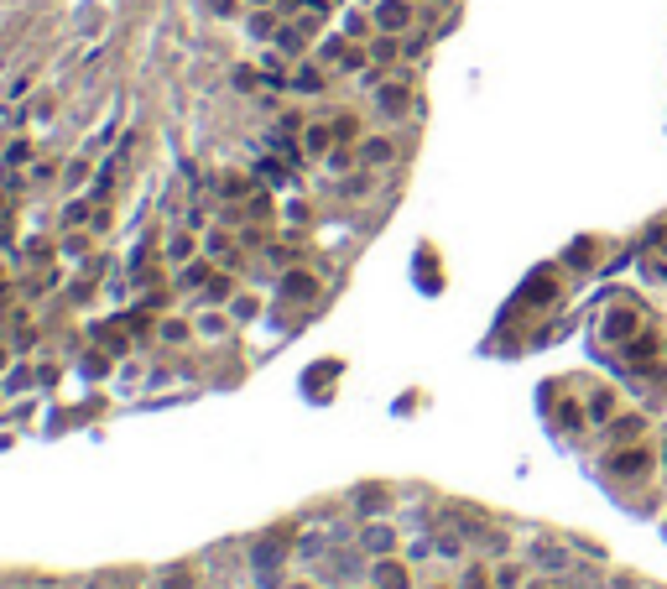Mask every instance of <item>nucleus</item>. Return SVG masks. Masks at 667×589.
Masks as SVG:
<instances>
[{
  "label": "nucleus",
  "mask_w": 667,
  "mask_h": 589,
  "mask_svg": "<svg viewBox=\"0 0 667 589\" xmlns=\"http://www.w3.org/2000/svg\"><path fill=\"white\" fill-rule=\"evenodd\" d=\"M375 574H381V584H386V589H407V579H401V568H397V563H381Z\"/></svg>",
  "instance_id": "nucleus-1"
}]
</instances>
